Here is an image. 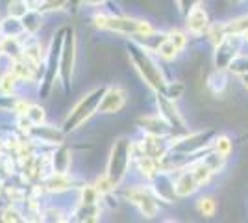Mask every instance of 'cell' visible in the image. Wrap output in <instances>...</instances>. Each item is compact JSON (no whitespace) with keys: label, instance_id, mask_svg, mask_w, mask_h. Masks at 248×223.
Instances as JSON below:
<instances>
[{"label":"cell","instance_id":"obj_8","mask_svg":"<svg viewBox=\"0 0 248 223\" xmlns=\"http://www.w3.org/2000/svg\"><path fill=\"white\" fill-rule=\"evenodd\" d=\"M211 139H215V132H213V130L197 132V134H191L189 138L174 143L172 147H174V151L184 153V154H187V153H198V151H202L204 147H207L209 143H213Z\"/></svg>","mask_w":248,"mask_h":223},{"label":"cell","instance_id":"obj_26","mask_svg":"<svg viewBox=\"0 0 248 223\" xmlns=\"http://www.w3.org/2000/svg\"><path fill=\"white\" fill-rule=\"evenodd\" d=\"M98 190L94 186H85L82 190V203H96L98 201Z\"/></svg>","mask_w":248,"mask_h":223},{"label":"cell","instance_id":"obj_13","mask_svg":"<svg viewBox=\"0 0 248 223\" xmlns=\"http://www.w3.org/2000/svg\"><path fill=\"white\" fill-rule=\"evenodd\" d=\"M52 168H54V173H67L71 168V151L67 147L56 149L52 156Z\"/></svg>","mask_w":248,"mask_h":223},{"label":"cell","instance_id":"obj_7","mask_svg":"<svg viewBox=\"0 0 248 223\" xmlns=\"http://www.w3.org/2000/svg\"><path fill=\"white\" fill-rule=\"evenodd\" d=\"M126 104V91H124L123 87H108L106 91H104L102 95V101H100V104H98V114H117V112H121Z\"/></svg>","mask_w":248,"mask_h":223},{"label":"cell","instance_id":"obj_21","mask_svg":"<svg viewBox=\"0 0 248 223\" xmlns=\"http://www.w3.org/2000/svg\"><path fill=\"white\" fill-rule=\"evenodd\" d=\"M28 11H30V8H28L26 0H11L10 2V15H13V17L22 19Z\"/></svg>","mask_w":248,"mask_h":223},{"label":"cell","instance_id":"obj_20","mask_svg":"<svg viewBox=\"0 0 248 223\" xmlns=\"http://www.w3.org/2000/svg\"><path fill=\"white\" fill-rule=\"evenodd\" d=\"M198 212L202 214V216H206V218H211V216H215L217 212V203L215 199H211V197H202L200 201H198Z\"/></svg>","mask_w":248,"mask_h":223},{"label":"cell","instance_id":"obj_19","mask_svg":"<svg viewBox=\"0 0 248 223\" xmlns=\"http://www.w3.org/2000/svg\"><path fill=\"white\" fill-rule=\"evenodd\" d=\"M71 0H41L39 2V13H50V11H60L63 10Z\"/></svg>","mask_w":248,"mask_h":223},{"label":"cell","instance_id":"obj_12","mask_svg":"<svg viewBox=\"0 0 248 223\" xmlns=\"http://www.w3.org/2000/svg\"><path fill=\"white\" fill-rule=\"evenodd\" d=\"M157 103H159V108L163 110V112H161V116H163V119H165L167 123L170 125V128L176 127V128H180V130H184V128H186V123H184V119H182V116L178 114V110L172 106L170 99H167L165 95H159Z\"/></svg>","mask_w":248,"mask_h":223},{"label":"cell","instance_id":"obj_16","mask_svg":"<svg viewBox=\"0 0 248 223\" xmlns=\"http://www.w3.org/2000/svg\"><path fill=\"white\" fill-rule=\"evenodd\" d=\"M0 28H2V32L6 34L8 37H17L19 34L24 32L22 19H19V17H13V15H10L8 19H4V21L0 22Z\"/></svg>","mask_w":248,"mask_h":223},{"label":"cell","instance_id":"obj_22","mask_svg":"<svg viewBox=\"0 0 248 223\" xmlns=\"http://www.w3.org/2000/svg\"><path fill=\"white\" fill-rule=\"evenodd\" d=\"M24 116L28 117L33 125H41L43 121H45V110L41 106H37V104H30Z\"/></svg>","mask_w":248,"mask_h":223},{"label":"cell","instance_id":"obj_27","mask_svg":"<svg viewBox=\"0 0 248 223\" xmlns=\"http://www.w3.org/2000/svg\"><path fill=\"white\" fill-rule=\"evenodd\" d=\"M2 222H24V218H21V212L17 208H6L2 212Z\"/></svg>","mask_w":248,"mask_h":223},{"label":"cell","instance_id":"obj_24","mask_svg":"<svg viewBox=\"0 0 248 223\" xmlns=\"http://www.w3.org/2000/svg\"><path fill=\"white\" fill-rule=\"evenodd\" d=\"M230 71L239 74V76L248 73V58L247 56H237V58L233 60V64L230 65Z\"/></svg>","mask_w":248,"mask_h":223},{"label":"cell","instance_id":"obj_15","mask_svg":"<svg viewBox=\"0 0 248 223\" xmlns=\"http://www.w3.org/2000/svg\"><path fill=\"white\" fill-rule=\"evenodd\" d=\"M45 186H46V190L48 191L60 193V191L67 190V188L71 186V182H69V179H67V173H52L50 177L45 181Z\"/></svg>","mask_w":248,"mask_h":223},{"label":"cell","instance_id":"obj_2","mask_svg":"<svg viewBox=\"0 0 248 223\" xmlns=\"http://www.w3.org/2000/svg\"><path fill=\"white\" fill-rule=\"evenodd\" d=\"M94 24L102 30L109 32L124 34V35H146L152 34L154 28L150 22L139 21V19H130V17H115V15H94Z\"/></svg>","mask_w":248,"mask_h":223},{"label":"cell","instance_id":"obj_30","mask_svg":"<svg viewBox=\"0 0 248 223\" xmlns=\"http://www.w3.org/2000/svg\"><path fill=\"white\" fill-rule=\"evenodd\" d=\"M71 2H73V0H71ZM74 2H76V4H78V2H82V0H74Z\"/></svg>","mask_w":248,"mask_h":223},{"label":"cell","instance_id":"obj_9","mask_svg":"<svg viewBox=\"0 0 248 223\" xmlns=\"http://www.w3.org/2000/svg\"><path fill=\"white\" fill-rule=\"evenodd\" d=\"M128 199L139 206V210H141V214L145 218H154L155 214H157V203L152 197V193L146 191L145 188H132V190H128Z\"/></svg>","mask_w":248,"mask_h":223},{"label":"cell","instance_id":"obj_5","mask_svg":"<svg viewBox=\"0 0 248 223\" xmlns=\"http://www.w3.org/2000/svg\"><path fill=\"white\" fill-rule=\"evenodd\" d=\"M243 35L241 34H228L222 41L215 45V56H213V64L217 71H228L230 65L233 64V60L241 52V45H243Z\"/></svg>","mask_w":248,"mask_h":223},{"label":"cell","instance_id":"obj_10","mask_svg":"<svg viewBox=\"0 0 248 223\" xmlns=\"http://www.w3.org/2000/svg\"><path fill=\"white\" fill-rule=\"evenodd\" d=\"M186 28L195 35L207 32L209 28V19H207V11L202 6H193L191 10L187 11L186 19Z\"/></svg>","mask_w":248,"mask_h":223},{"label":"cell","instance_id":"obj_6","mask_svg":"<svg viewBox=\"0 0 248 223\" xmlns=\"http://www.w3.org/2000/svg\"><path fill=\"white\" fill-rule=\"evenodd\" d=\"M74 60H76V35L73 28H65L62 54H60V74L65 89L71 87V78L74 71Z\"/></svg>","mask_w":248,"mask_h":223},{"label":"cell","instance_id":"obj_29","mask_svg":"<svg viewBox=\"0 0 248 223\" xmlns=\"http://www.w3.org/2000/svg\"><path fill=\"white\" fill-rule=\"evenodd\" d=\"M241 80H243V86L248 89V73H245V74H241Z\"/></svg>","mask_w":248,"mask_h":223},{"label":"cell","instance_id":"obj_4","mask_svg":"<svg viewBox=\"0 0 248 223\" xmlns=\"http://www.w3.org/2000/svg\"><path fill=\"white\" fill-rule=\"evenodd\" d=\"M130 162H132V141L128 138L117 139L113 149H111L109 162H108V171H106V175L111 179L115 186L121 184L123 179L126 177Z\"/></svg>","mask_w":248,"mask_h":223},{"label":"cell","instance_id":"obj_18","mask_svg":"<svg viewBox=\"0 0 248 223\" xmlns=\"http://www.w3.org/2000/svg\"><path fill=\"white\" fill-rule=\"evenodd\" d=\"M155 52L159 54L163 60H174L176 56H178V52H180V49H178L170 39H167L165 37L163 41L159 43V47H157V51H155Z\"/></svg>","mask_w":248,"mask_h":223},{"label":"cell","instance_id":"obj_14","mask_svg":"<svg viewBox=\"0 0 248 223\" xmlns=\"http://www.w3.org/2000/svg\"><path fill=\"white\" fill-rule=\"evenodd\" d=\"M100 210H98V206H96V203H82L80 205V208L74 212V218L76 222H96Z\"/></svg>","mask_w":248,"mask_h":223},{"label":"cell","instance_id":"obj_23","mask_svg":"<svg viewBox=\"0 0 248 223\" xmlns=\"http://www.w3.org/2000/svg\"><path fill=\"white\" fill-rule=\"evenodd\" d=\"M19 78L15 76L13 73H6L2 78H0V89H2V93H11L13 91V87H15V82H17Z\"/></svg>","mask_w":248,"mask_h":223},{"label":"cell","instance_id":"obj_25","mask_svg":"<svg viewBox=\"0 0 248 223\" xmlns=\"http://www.w3.org/2000/svg\"><path fill=\"white\" fill-rule=\"evenodd\" d=\"M167 39H170L180 51H184L187 45V35L184 32H180V30H170V32L167 34Z\"/></svg>","mask_w":248,"mask_h":223},{"label":"cell","instance_id":"obj_11","mask_svg":"<svg viewBox=\"0 0 248 223\" xmlns=\"http://www.w3.org/2000/svg\"><path fill=\"white\" fill-rule=\"evenodd\" d=\"M198 188H200V184H198V181L195 179V175H193V171L191 170L184 171V173L178 177V181L174 182V193L178 195V197L193 195Z\"/></svg>","mask_w":248,"mask_h":223},{"label":"cell","instance_id":"obj_1","mask_svg":"<svg viewBox=\"0 0 248 223\" xmlns=\"http://www.w3.org/2000/svg\"><path fill=\"white\" fill-rule=\"evenodd\" d=\"M130 54H132V60H134V65L137 67V71L139 74L145 78V82L152 89L155 91H163L165 89V78H163V74L159 71V67L155 64L154 60L150 58V54L146 49H143L141 45H137V43H132L130 45Z\"/></svg>","mask_w":248,"mask_h":223},{"label":"cell","instance_id":"obj_28","mask_svg":"<svg viewBox=\"0 0 248 223\" xmlns=\"http://www.w3.org/2000/svg\"><path fill=\"white\" fill-rule=\"evenodd\" d=\"M106 0H82V4H85V6H100Z\"/></svg>","mask_w":248,"mask_h":223},{"label":"cell","instance_id":"obj_17","mask_svg":"<svg viewBox=\"0 0 248 223\" xmlns=\"http://www.w3.org/2000/svg\"><path fill=\"white\" fill-rule=\"evenodd\" d=\"M213 151L220 154L222 158H228L230 154H232V151H233V141L230 139V136L226 134H220V136H215L213 139Z\"/></svg>","mask_w":248,"mask_h":223},{"label":"cell","instance_id":"obj_3","mask_svg":"<svg viewBox=\"0 0 248 223\" xmlns=\"http://www.w3.org/2000/svg\"><path fill=\"white\" fill-rule=\"evenodd\" d=\"M104 91H106V87H96L91 93L83 95L82 101L71 110V114L65 119V123H63V132H73V130H76L78 127H82L83 123L98 110V104H100V101H102Z\"/></svg>","mask_w":248,"mask_h":223}]
</instances>
